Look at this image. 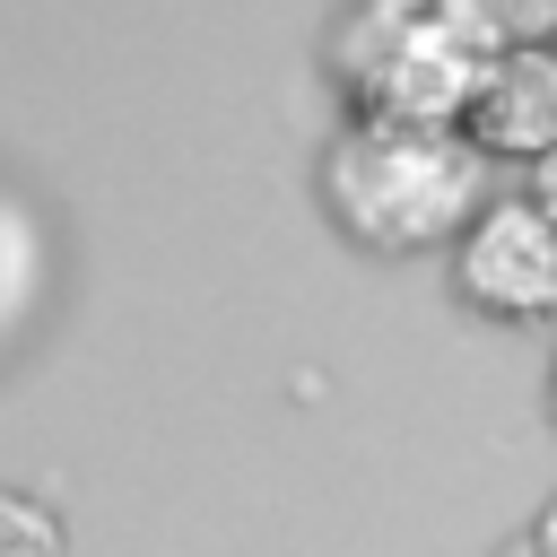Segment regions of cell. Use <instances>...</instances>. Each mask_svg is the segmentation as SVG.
<instances>
[{"label": "cell", "instance_id": "cell-1", "mask_svg": "<svg viewBox=\"0 0 557 557\" xmlns=\"http://www.w3.org/2000/svg\"><path fill=\"white\" fill-rule=\"evenodd\" d=\"M487 157L470 131H426V122H357L322 148V209L348 244L366 252H435L461 244L487 218Z\"/></svg>", "mask_w": 557, "mask_h": 557}, {"label": "cell", "instance_id": "cell-2", "mask_svg": "<svg viewBox=\"0 0 557 557\" xmlns=\"http://www.w3.org/2000/svg\"><path fill=\"white\" fill-rule=\"evenodd\" d=\"M505 52L513 26L496 0H383L331 35L357 122H426V131H461Z\"/></svg>", "mask_w": 557, "mask_h": 557}, {"label": "cell", "instance_id": "cell-3", "mask_svg": "<svg viewBox=\"0 0 557 557\" xmlns=\"http://www.w3.org/2000/svg\"><path fill=\"white\" fill-rule=\"evenodd\" d=\"M453 287L470 313L548 322L557 313V218L531 191H496L487 218L453 244Z\"/></svg>", "mask_w": 557, "mask_h": 557}, {"label": "cell", "instance_id": "cell-4", "mask_svg": "<svg viewBox=\"0 0 557 557\" xmlns=\"http://www.w3.org/2000/svg\"><path fill=\"white\" fill-rule=\"evenodd\" d=\"M470 148L479 157H522V165H540L548 148H557V44H513L496 70H487V87H479V104H470Z\"/></svg>", "mask_w": 557, "mask_h": 557}, {"label": "cell", "instance_id": "cell-5", "mask_svg": "<svg viewBox=\"0 0 557 557\" xmlns=\"http://www.w3.org/2000/svg\"><path fill=\"white\" fill-rule=\"evenodd\" d=\"M0 557H61V513L26 487H0Z\"/></svg>", "mask_w": 557, "mask_h": 557}, {"label": "cell", "instance_id": "cell-6", "mask_svg": "<svg viewBox=\"0 0 557 557\" xmlns=\"http://www.w3.org/2000/svg\"><path fill=\"white\" fill-rule=\"evenodd\" d=\"M531 200H540V209H548V218H557V148H548V157H540V165H531Z\"/></svg>", "mask_w": 557, "mask_h": 557}, {"label": "cell", "instance_id": "cell-7", "mask_svg": "<svg viewBox=\"0 0 557 557\" xmlns=\"http://www.w3.org/2000/svg\"><path fill=\"white\" fill-rule=\"evenodd\" d=\"M531 540H540V548H548V557H557V496H548V505H540V522H531Z\"/></svg>", "mask_w": 557, "mask_h": 557}, {"label": "cell", "instance_id": "cell-8", "mask_svg": "<svg viewBox=\"0 0 557 557\" xmlns=\"http://www.w3.org/2000/svg\"><path fill=\"white\" fill-rule=\"evenodd\" d=\"M496 557H548V548H540V540H531V531H522V540H505V548H496Z\"/></svg>", "mask_w": 557, "mask_h": 557}, {"label": "cell", "instance_id": "cell-9", "mask_svg": "<svg viewBox=\"0 0 557 557\" xmlns=\"http://www.w3.org/2000/svg\"><path fill=\"white\" fill-rule=\"evenodd\" d=\"M548 409H557V366H548Z\"/></svg>", "mask_w": 557, "mask_h": 557}]
</instances>
